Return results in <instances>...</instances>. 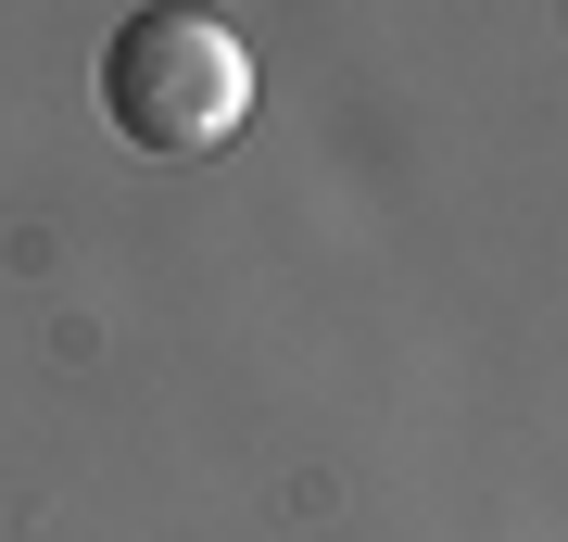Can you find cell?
Returning a JSON list of instances; mask_svg holds the SVG:
<instances>
[{
	"label": "cell",
	"mask_w": 568,
	"mask_h": 542,
	"mask_svg": "<svg viewBox=\"0 0 568 542\" xmlns=\"http://www.w3.org/2000/svg\"><path fill=\"white\" fill-rule=\"evenodd\" d=\"M102 114H114V140L152 152V164H190V152L241 140V114H253L241 25L203 13V0H152V13H126L114 39H102Z\"/></svg>",
	"instance_id": "cell-1"
}]
</instances>
